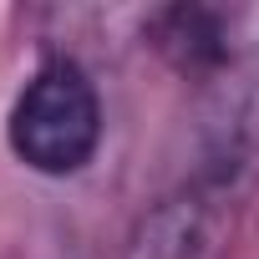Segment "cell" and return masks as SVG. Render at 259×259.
<instances>
[{
	"instance_id": "cell-1",
	"label": "cell",
	"mask_w": 259,
	"mask_h": 259,
	"mask_svg": "<svg viewBox=\"0 0 259 259\" xmlns=\"http://www.w3.org/2000/svg\"><path fill=\"white\" fill-rule=\"evenodd\" d=\"M6 143H11L16 163H26L41 178L81 173L102 148L97 81L71 56L41 61L26 76V87L16 92L11 112H6Z\"/></svg>"
},
{
	"instance_id": "cell-2",
	"label": "cell",
	"mask_w": 259,
	"mask_h": 259,
	"mask_svg": "<svg viewBox=\"0 0 259 259\" xmlns=\"http://www.w3.org/2000/svg\"><path fill=\"white\" fill-rule=\"evenodd\" d=\"M249 153L234 143L173 193H163L127 234L122 259H229L244 208Z\"/></svg>"
},
{
	"instance_id": "cell-3",
	"label": "cell",
	"mask_w": 259,
	"mask_h": 259,
	"mask_svg": "<svg viewBox=\"0 0 259 259\" xmlns=\"http://www.w3.org/2000/svg\"><path fill=\"white\" fill-rule=\"evenodd\" d=\"M148 31H153V46L178 71H219L234 56V21L224 11L173 6V11H158Z\"/></svg>"
}]
</instances>
